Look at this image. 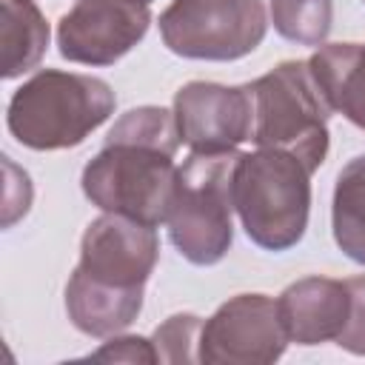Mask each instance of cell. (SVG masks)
I'll list each match as a JSON object with an SVG mask.
<instances>
[{"mask_svg": "<svg viewBox=\"0 0 365 365\" xmlns=\"http://www.w3.org/2000/svg\"><path fill=\"white\" fill-rule=\"evenodd\" d=\"M177 145L174 111L157 106L125 111L108 131L103 151L83 171L86 197L108 214L157 228L171 205Z\"/></svg>", "mask_w": 365, "mask_h": 365, "instance_id": "obj_1", "label": "cell"}, {"mask_svg": "<svg viewBox=\"0 0 365 365\" xmlns=\"http://www.w3.org/2000/svg\"><path fill=\"white\" fill-rule=\"evenodd\" d=\"M154 262V225L106 211L86 228L80 265L66 285L71 322L91 336L123 331L143 308V288Z\"/></svg>", "mask_w": 365, "mask_h": 365, "instance_id": "obj_2", "label": "cell"}, {"mask_svg": "<svg viewBox=\"0 0 365 365\" xmlns=\"http://www.w3.org/2000/svg\"><path fill=\"white\" fill-rule=\"evenodd\" d=\"M311 168L285 148L237 154L231 174L234 211L245 234L268 251H285L302 240L311 205Z\"/></svg>", "mask_w": 365, "mask_h": 365, "instance_id": "obj_3", "label": "cell"}, {"mask_svg": "<svg viewBox=\"0 0 365 365\" xmlns=\"http://www.w3.org/2000/svg\"><path fill=\"white\" fill-rule=\"evenodd\" d=\"M114 94L106 80L77 71H40L23 83L9 103V131L17 143L51 151L86 140L108 120Z\"/></svg>", "mask_w": 365, "mask_h": 365, "instance_id": "obj_4", "label": "cell"}, {"mask_svg": "<svg viewBox=\"0 0 365 365\" xmlns=\"http://www.w3.org/2000/svg\"><path fill=\"white\" fill-rule=\"evenodd\" d=\"M234 154H188L177 168L171 205L165 214L168 237L194 265H211L231 245V174Z\"/></svg>", "mask_w": 365, "mask_h": 365, "instance_id": "obj_5", "label": "cell"}, {"mask_svg": "<svg viewBox=\"0 0 365 365\" xmlns=\"http://www.w3.org/2000/svg\"><path fill=\"white\" fill-rule=\"evenodd\" d=\"M254 94V143L297 154L311 171L328 154V114L308 63H279L251 83Z\"/></svg>", "mask_w": 365, "mask_h": 365, "instance_id": "obj_6", "label": "cell"}, {"mask_svg": "<svg viewBox=\"0 0 365 365\" xmlns=\"http://www.w3.org/2000/svg\"><path fill=\"white\" fill-rule=\"evenodd\" d=\"M262 0H174L160 14L165 46L191 60H237L265 37Z\"/></svg>", "mask_w": 365, "mask_h": 365, "instance_id": "obj_7", "label": "cell"}, {"mask_svg": "<svg viewBox=\"0 0 365 365\" xmlns=\"http://www.w3.org/2000/svg\"><path fill=\"white\" fill-rule=\"evenodd\" d=\"M148 0H77L60 17L57 46L71 63L108 66L128 54L151 23Z\"/></svg>", "mask_w": 365, "mask_h": 365, "instance_id": "obj_8", "label": "cell"}, {"mask_svg": "<svg viewBox=\"0 0 365 365\" xmlns=\"http://www.w3.org/2000/svg\"><path fill=\"white\" fill-rule=\"evenodd\" d=\"M180 143L194 154H234L254 137L251 86L188 83L174 97Z\"/></svg>", "mask_w": 365, "mask_h": 365, "instance_id": "obj_9", "label": "cell"}, {"mask_svg": "<svg viewBox=\"0 0 365 365\" xmlns=\"http://www.w3.org/2000/svg\"><path fill=\"white\" fill-rule=\"evenodd\" d=\"M285 342L277 302L265 294H240L202 325L200 359L268 362L282 354Z\"/></svg>", "mask_w": 365, "mask_h": 365, "instance_id": "obj_10", "label": "cell"}, {"mask_svg": "<svg viewBox=\"0 0 365 365\" xmlns=\"http://www.w3.org/2000/svg\"><path fill=\"white\" fill-rule=\"evenodd\" d=\"M285 336L302 345L336 339L351 314L348 279L305 277L282 291L277 299Z\"/></svg>", "mask_w": 365, "mask_h": 365, "instance_id": "obj_11", "label": "cell"}, {"mask_svg": "<svg viewBox=\"0 0 365 365\" xmlns=\"http://www.w3.org/2000/svg\"><path fill=\"white\" fill-rule=\"evenodd\" d=\"M311 80L331 111L365 128V43H331L308 60Z\"/></svg>", "mask_w": 365, "mask_h": 365, "instance_id": "obj_12", "label": "cell"}, {"mask_svg": "<svg viewBox=\"0 0 365 365\" xmlns=\"http://www.w3.org/2000/svg\"><path fill=\"white\" fill-rule=\"evenodd\" d=\"M48 26L31 0H3V77L34 68L46 51Z\"/></svg>", "mask_w": 365, "mask_h": 365, "instance_id": "obj_13", "label": "cell"}, {"mask_svg": "<svg viewBox=\"0 0 365 365\" xmlns=\"http://www.w3.org/2000/svg\"><path fill=\"white\" fill-rule=\"evenodd\" d=\"M334 240L354 262H365V157H354L336 177Z\"/></svg>", "mask_w": 365, "mask_h": 365, "instance_id": "obj_14", "label": "cell"}, {"mask_svg": "<svg viewBox=\"0 0 365 365\" xmlns=\"http://www.w3.org/2000/svg\"><path fill=\"white\" fill-rule=\"evenodd\" d=\"M271 20L282 37L319 46L331 31V0H271Z\"/></svg>", "mask_w": 365, "mask_h": 365, "instance_id": "obj_15", "label": "cell"}, {"mask_svg": "<svg viewBox=\"0 0 365 365\" xmlns=\"http://www.w3.org/2000/svg\"><path fill=\"white\" fill-rule=\"evenodd\" d=\"M202 331V322L200 317L194 314H177V317H168V322L163 328H157L154 334V342H157V359H188V354L180 348L182 345H194L200 342L197 334Z\"/></svg>", "mask_w": 365, "mask_h": 365, "instance_id": "obj_16", "label": "cell"}, {"mask_svg": "<svg viewBox=\"0 0 365 365\" xmlns=\"http://www.w3.org/2000/svg\"><path fill=\"white\" fill-rule=\"evenodd\" d=\"M351 314L336 342L354 354H365V277H351Z\"/></svg>", "mask_w": 365, "mask_h": 365, "instance_id": "obj_17", "label": "cell"}, {"mask_svg": "<svg viewBox=\"0 0 365 365\" xmlns=\"http://www.w3.org/2000/svg\"><path fill=\"white\" fill-rule=\"evenodd\" d=\"M114 345L100 348L94 356L97 359H157L154 351H148V339H137V336H125V339H111Z\"/></svg>", "mask_w": 365, "mask_h": 365, "instance_id": "obj_18", "label": "cell"}, {"mask_svg": "<svg viewBox=\"0 0 365 365\" xmlns=\"http://www.w3.org/2000/svg\"><path fill=\"white\" fill-rule=\"evenodd\" d=\"M148 3H151V0H148Z\"/></svg>", "mask_w": 365, "mask_h": 365, "instance_id": "obj_19", "label": "cell"}]
</instances>
